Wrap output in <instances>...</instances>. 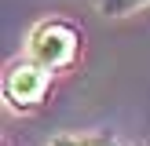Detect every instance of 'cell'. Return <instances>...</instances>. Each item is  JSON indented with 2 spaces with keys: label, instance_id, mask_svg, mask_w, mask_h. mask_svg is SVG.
<instances>
[{
  "label": "cell",
  "instance_id": "obj_1",
  "mask_svg": "<svg viewBox=\"0 0 150 146\" xmlns=\"http://www.w3.org/2000/svg\"><path fill=\"white\" fill-rule=\"evenodd\" d=\"M77 48H81V33L62 18H51V22H40L29 36V58H37L40 66L48 69H62L77 58Z\"/></svg>",
  "mask_w": 150,
  "mask_h": 146
},
{
  "label": "cell",
  "instance_id": "obj_2",
  "mask_svg": "<svg viewBox=\"0 0 150 146\" xmlns=\"http://www.w3.org/2000/svg\"><path fill=\"white\" fill-rule=\"evenodd\" d=\"M48 84H51V69L40 66L37 58H26V62H15L4 77V95L15 110H33L44 102L48 95Z\"/></svg>",
  "mask_w": 150,
  "mask_h": 146
},
{
  "label": "cell",
  "instance_id": "obj_3",
  "mask_svg": "<svg viewBox=\"0 0 150 146\" xmlns=\"http://www.w3.org/2000/svg\"><path fill=\"white\" fill-rule=\"evenodd\" d=\"M143 4H150V0H99L103 15H128V11H136Z\"/></svg>",
  "mask_w": 150,
  "mask_h": 146
},
{
  "label": "cell",
  "instance_id": "obj_4",
  "mask_svg": "<svg viewBox=\"0 0 150 146\" xmlns=\"http://www.w3.org/2000/svg\"><path fill=\"white\" fill-rule=\"evenodd\" d=\"M55 146H106V142H92V139H59Z\"/></svg>",
  "mask_w": 150,
  "mask_h": 146
}]
</instances>
